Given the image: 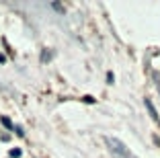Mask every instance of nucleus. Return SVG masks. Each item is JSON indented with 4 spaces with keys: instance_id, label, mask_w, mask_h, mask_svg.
Returning <instances> with one entry per match:
<instances>
[{
    "instance_id": "39448f33",
    "label": "nucleus",
    "mask_w": 160,
    "mask_h": 158,
    "mask_svg": "<svg viewBox=\"0 0 160 158\" xmlns=\"http://www.w3.org/2000/svg\"><path fill=\"white\" fill-rule=\"evenodd\" d=\"M14 131H17V134H19V135H25V131H23V127H19V125L14 127Z\"/></svg>"
},
{
    "instance_id": "423d86ee",
    "label": "nucleus",
    "mask_w": 160,
    "mask_h": 158,
    "mask_svg": "<svg viewBox=\"0 0 160 158\" xmlns=\"http://www.w3.org/2000/svg\"><path fill=\"white\" fill-rule=\"evenodd\" d=\"M82 101H84V103H92L94 99H92V97H88V94H86V97H82Z\"/></svg>"
},
{
    "instance_id": "f257e3e1",
    "label": "nucleus",
    "mask_w": 160,
    "mask_h": 158,
    "mask_svg": "<svg viewBox=\"0 0 160 158\" xmlns=\"http://www.w3.org/2000/svg\"><path fill=\"white\" fill-rule=\"evenodd\" d=\"M107 146H109V150H111V154H113L115 158H132L129 156V150L125 148V144L119 142L117 138H107Z\"/></svg>"
},
{
    "instance_id": "20e7f679",
    "label": "nucleus",
    "mask_w": 160,
    "mask_h": 158,
    "mask_svg": "<svg viewBox=\"0 0 160 158\" xmlns=\"http://www.w3.org/2000/svg\"><path fill=\"white\" fill-rule=\"evenodd\" d=\"M10 158H21V150L19 148H12V150H10Z\"/></svg>"
},
{
    "instance_id": "7ed1b4c3",
    "label": "nucleus",
    "mask_w": 160,
    "mask_h": 158,
    "mask_svg": "<svg viewBox=\"0 0 160 158\" xmlns=\"http://www.w3.org/2000/svg\"><path fill=\"white\" fill-rule=\"evenodd\" d=\"M0 123H2V125H4L6 130H14L12 121H10V119H8V117H6V115H2V117H0Z\"/></svg>"
},
{
    "instance_id": "0eeeda50",
    "label": "nucleus",
    "mask_w": 160,
    "mask_h": 158,
    "mask_svg": "<svg viewBox=\"0 0 160 158\" xmlns=\"http://www.w3.org/2000/svg\"><path fill=\"white\" fill-rule=\"evenodd\" d=\"M107 80H109V84H113V72H109V74H107Z\"/></svg>"
},
{
    "instance_id": "f03ea898",
    "label": "nucleus",
    "mask_w": 160,
    "mask_h": 158,
    "mask_svg": "<svg viewBox=\"0 0 160 158\" xmlns=\"http://www.w3.org/2000/svg\"><path fill=\"white\" fill-rule=\"evenodd\" d=\"M146 107H148V111H150L152 119H154L156 123H160V117H158V113H156V109H154V105H152V101H150V99H146Z\"/></svg>"
}]
</instances>
